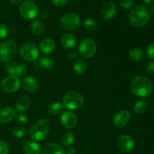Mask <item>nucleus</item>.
Segmentation results:
<instances>
[{
    "mask_svg": "<svg viewBox=\"0 0 154 154\" xmlns=\"http://www.w3.org/2000/svg\"><path fill=\"white\" fill-rule=\"evenodd\" d=\"M8 32V27L4 23H0V39L5 38L7 36Z\"/></svg>",
    "mask_w": 154,
    "mask_h": 154,
    "instance_id": "obj_38",
    "label": "nucleus"
},
{
    "mask_svg": "<svg viewBox=\"0 0 154 154\" xmlns=\"http://www.w3.org/2000/svg\"><path fill=\"white\" fill-rule=\"evenodd\" d=\"M144 71L147 74H153L154 72V62L148 61L144 66Z\"/></svg>",
    "mask_w": 154,
    "mask_h": 154,
    "instance_id": "obj_37",
    "label": "nucleus"
},
{
    "mask_svg": "<svg viewBox=\"0 0 154 154\" xmlns=\"http://www.w3.org/2000/svg\"><path fill=\"white\" fill-rule=\"evenodd\" d=\"M75 141L74 135L70 132H65L61 138V142L63 146L66 147H71Z\"/></svg>",
    "mask_w": 154,
    "mask_h": 154,
    "instance_id": "obj_28",
    "label": "nucleus"
},
{
    "mask_svg": "<svg viewBox=\"0 0 154 154\" xmlns=\"http://www.w3.org/2000/svg\"><path fill=\"white\" fill-rule=\"evenodd\" d=\"M131 119V114L129 111L123 110L114 115L113 118V123L117 128L125 127L129 123Z\"/></svg>",
    "mask_w": 154,
    "mask_h": 154,
    "instance_id": "obj_13",
    "label": "nucleus"
},
{
    "mask_svg": "<svg viewBox=\"0 0 154 154\" xmlns=\"http://www.w3.org/2000/svg\"><path fill=\"white\" fill-rule=\"evenodd\" d=\"M150 19L149 10L144 5L135 6L131 10L129 16V23L135 28H141L144 26Z\"/></svg>",
    "mask_w": 154,
    "mask_h": 154,
    "instance_id": "obj_2",
    "label": "nucleus"
},
{
    "mask_svg": "<svg viewBox=\"0 0 154 154\" xmlns=\"http://www.w3.org/2000/svg\"><path fill=\"white\" fill-rule=\"evenodd\" d=\"M84 100L81 93L75 91H69L63 97L64 107L71 111L80 109L84 105Z\"/></svg>",
    "mask_w": 154,
    "mask_h": 154,
    "instance_id": "obj_4",
    "label": "nucleus"
},
{
    "mask_svg": "<svg viewBox=\"0 0 154 154\" xmlns=\"http://www.w3.org/2000/svg\"><path fill=\"white\" fill-rule=\"evenodd\" d=\"M131 91L134 95L141 98L150 96L153 92V83L147 77L139 75L134 78L130 84Z\"/></svg>",
    "mask_w": 154,
    "mask_h": 154,
    "instance_id": "obj_1",
    "label": "nucleus"
},
{
    "mask_svg": "<svg viewBox=\"0 0 154 154\" xmlns=\"http://www.w3.org/2000/svg\"><path fill=\"white\" fill-rule=\"evenodd\" d=\"M22 87L29 93H35L38 89V83L32 76H27L23 79Z\"/></svg>",
    "mask_w": 154,
    "mask_h": 154,
    "instance_id": "obj_15",
    "label": "nucleus"
},
{
    "mask_svg": "<svg viewBox=\"0 0 154 154\" xmlns=\"http://www.w3.org/2000/svg\"><path fill=\"white\" fill-rule=\"evenodd\" d=\"M68 0H51V2L56 7H62L67 3Z\"/></svg>",
    "mask_w": 154,
    "mask_h": 154,
    "instance_id": "obj_39",
    "label": "nucleus"
},
{
    "mask_svg": "<svg viewBox=\"0 0 154 154\" xmlns=\"http://www.w3.org/2000/svg\"><path fill=\"white\" fill-rule=\"evenodd\" d=\"M30 99L27 96H23L20 97L15 104V108L19 112H23L26 111L30 106Z\"/></svg>",
    "mask_w": 154,
    "mask_h": 154,
    "instance_id": "obj_21",
    "label": "nucleus"
},
{
    "mask_svg": "<svg viewBox=\"0 0 154 154\" xmlns=\"http://www.w3.org/2000/svg\"><path fill=\"white\" fill-rule=\"evenodd\" d=\"M17 64L12 62H8L5 66V71L9 75H15Z\"/></svg>",
    "mask_w": 154,
    "mask_h": 154,
    "instance_id": "obj_32",
    "label": "nucleus"
},
{
    "mask_svg": "<svg viewBox=\"0 0 154 154\" xmlns=\"http://www.w3.org/2000/svg\"><path fill=\"white\" fill-rule=\"evenodd\" d=\"M135 4L134 0H120L119 5L123 9H129Z\"/></svg>",
    "mask_w": 154,
    "mask_h": 154,
    "instance_id": "obj_33",
    "label": "nucleus"
},
{
    "mask_svg": "<svg viewBox=\"0 0 154 154\" xmlns=\"http://www.w3.org/2000/svg\"><path fill=\"white\" fill-rule=\"evenodd\" d=\"M149 12H150V14L151 13L152 14H154V5L152 6V7L149 9Z\"/></svg>",
    "mask_w": 154,
    "mask_h": 154,
    "instance_id": "obj_44",
    "label": "nucleus"
},
{
    "mask_svg": "<svg viewBox=\"0 0 154 154\" xmlns=\"http://www.w3.org/2000/svg\"><path fill=\"white\" fill-rule=\"evenodd\" d=\"M38 63L42 68L45 69H51L54 66V60L51 57L48 55L42 56L39 58Z\"/></svg>",
    "mask_w": 154,
    "mask_h": 154,
    "instance_id": "obj_25",
    "label": "nucleus"
},
{
    "mask_svg": "<svg viewBox=\"0 0 154 154\" xmlns=\"http://www.w3.org/2000/svg\"><path fill=\"white\" fill-rule=\"evenodd\" d=\"M147 105H147V102L144 99L137 101L135 105H134L133 111L135 112V114L141 115V114H143L147 111Z\"/></svg>",
    "mask_w": 154,
    "mask_h": 154,
    "instance_id": "obj_26",
    "label": "nucleus"
},
{
    "mask_svg": "<svg viewBox=\"0 0 154 154\" xmlns=\"http://www.w3.org/2000/svg\"><path fill=\"white\" fill-rule=\"evenodd\" d=\"M32 32L36 36H39L45 31V24L41 20H35L31 24Z\"/></svg>",
    "mask_w": 154,
    "mask_h": 154,
    "instance_id": "obj_23",
    "label": "nucleus"
},
{
    "mask_svg": "<svg viewBox=\"0 0 154 154\" xmlns=\"http://www.w3.org/2000/svg\"><path fill=\"white\" fill-rule=\"evenodd\" d=\"M40 16L42 17V18H46L47 17H48V13H46V12L43 11V12H42V13H41Z\"/></svg>",
    "mask_w": 154,
    "mask_h": 154,
    "instance_id": "obj_43",
    "label": "nucleus"
},
{
    "mask_svg": "<svg viewBox=\"0 0 154 154\" xmlns=\"http://www.w3.org/2000/svg\"><path fill=\"white\" fill-rule=\"evenodd\" d=\"M97 49L96 43L91 38H84L80 43L78 54L84 59H89L95 55Z\"/></svg>",
    "mask_w": 154,
    "mask_h": 154,
    "instance_id": "obj_8",
    "label": "nucleus"
},
{
    "mask_svg": "<svg viewBox=\"0 0 154 154\" xmlns=\"http://www.w3.org/2000/svg\"><path fill=\"white\" fill-rule=\"evenodd\" d=\"M27 72V67L23 63H20L19 65H17L16 71H15V75L17 77L23 76L25 75Z\"/></svg>",
    "mask_w": 154,
    "mask_h": 154,
    "instance_id": "obj_31",
    "label": "nucleus"
},
{
    "mask_svg": "<svg viewBox=\"0 0 154 154\" xmlns=\"http://www.w3.org/2000/svg\"><path fill=\"white\" fill-rule=\"evenodd\" d=\"M60 24L65 29L74 31L81 26V20L77 14L69 12L62 16L60 19Z\"/></svg>",
    "mask_w": 154,
    "mask_h": 154,
    "instance_id": "obj_6",
    "label": "nucleus"
},
{
    "mask_svg": "<svg viewBox=\"0 0 154 154\" xmlns=\"http://www.w3.org/2000/svg\"><path fill=\"white\" fill-rule=\"evenodd\" d=\"M61 124L68 129H72L76 126L78 119L76 115L71 111H66L63 112L60 117Z\"/></svg>",
    "mask_w": 154,
    "mask_h": 154,
    "instance_id": "obj_12",
    "label": "nucleus"
},
{
    "mask_svg": "<svg viewBox=\"0 0 154 154\" xmlns=\"http://www.w3.org/2000/svg\"><path fill=\"white\" fill-rule=\"evenodd\" d=\"M144 53L141 48H135L129 51V57L132 61L135 63H139L141 62L144 59Z\"/></svg>",
    "mask_w": 154,
    "mask_h": 154,
    "instance_id": "obj_22",
    "label": "nucleus"
},
{
    "mask_svg": "<svg viewBox=\"0 0 154 154\" xmlns=\"http://www.w3.org/2000/svg\"><path fill=\"white\" fill-rule=\"evenodd\" d=\"M27 131L25 128L22 126H16L12 130V135L16 138H22L26 136Z\"/></svg>",
    "mask_w": 154,
    "mask_h": 154,
    "instance_id": "obj_30",
    "label": "nucleus"
},
{
    "mask_svg": "<svg viewBox=\"0 0 154 154\" xmlns=\"http://www.w3.org/2000/svg\"><path fill=\"white\" fill-rule=\"evenodd\" d=\"M20 55L26 61H35L39 57V49L35 44L26 43L20 47Z\"/></svg>",
    "mask_w": 154,
    "mask_h": 154,
    "instance_id": "obj_9",
    "label": "nucleus"
},
{
    "mask_svg": "<svg viewBox=\"0 0 154 154\" xmlns=\"http://www.w3.org/2000/svg\"><path fill=\"white\" fill-rule=\"evenodd\" d=\"M64 109V105L61 102H54L48 107V112L51 115H58L61 114Z\"/></svg>",
    "mask_w": 154,
    "mask_h": 154,
    "instance_id": "obj_27",
    "label": "nucleus"
},
{
    "mask_svg": "<svg viewBox=\"0 0 154 154\" xmlns=\"http://www.w3.org/2000/svg\"><path fill=\"white\" fill-rule=\"evenodd\" d=\"M143 1L147 5H151L154 3V0H143Z\"/></svg>",
    "mask_w": 154,
    "mask_h": 154,
    "instance_id": "obj_42",
    "label": "nucleus"
},
{
    "mask_svg": "<svg viewBox=\"0 0 154 154\" xmlns=\"http://www.w3.org/2000/svg\"><path fill=\"white\" fill-rule=\"evenodd\" d=\"M55 42L50 38H45L42 39V42L39 44V50L45 54H50L53 53L55 50Z\"/></svg>",
    "mask_w": 154,
    "mask_h": 154,
    "instance_id": "obj_17",
    "label": "nucleus"
},
{
    "mask_svg": "<svg viewBox=\"0 0 154 154\" xmlns=\"http://www.w3.org/2000/svg\"><path fill=\"white\" fill-rule=\"evenodd\" d=\"M9 2L14 5H17L22 2V0H9Z\"/></svg>",
    "mask_w": 154,
    "mask_h": 154,
    "instance_id": "obj_41",
    "label": "nucleus"
},
{
    "mask_svg": "<svg viewBox=\"0 0 154 154\" xmlns=\"http://www.w3.org/2000/svg\"><path fill=\"white\" fill-rule=\"evenodd\" d=\"M43 154H65V150L60 144L49 143L44 148Z\"/></svg>",
    "mask_w": 154,
    "mask_h": 154,
    "instance_id": "obj_19",
    "label": "nucleus"
},
{
    "mask_svg": "<svg viewBox=\"0 0 154 154\" xmlns=\"http://www.w3.org/2000/svg\"><path fill=\"white\" fill-rule=\"evenodd\" d=\"M49 129V122L46 119H41L30 127L29 135L34 141H43L48 136Z\"/></svg>",
    "mask_w": 154,
    "mask_h": 154,
    "instance_id": "obj_3",
    "label": "nucleus"
},
{
    "mask_svg": "<svg viewBox=\"0 0 154 154\" xmlns=\"http://www.w3.org/2000/svg\"><path fill=\"white\" fill-rule=\"evenodd\" d=\"M25 154H41V147L35 141H28L24 146Z\"/></svg>",
    "mask_w": 154,
    "mask_h": 154,
    "instance_id": "obj_20",
    "label": "nucleus"
},
{
    "mask_svg": "<svg viewBox=\"0 0 154 154\" xmlns=\"http://www.w3.org/2000/svg\"><path fill=\"white\" fill-rule=\"evenodd\" d=\"M61 45L65 49H72L76 45V38L71 33L64 34L61 38Z\"/></svg>",
    "mask_w": 154,
    "mask_h": 154,
    "instance_id": "obj_18",
    "label": "nucleus"
},
{
    "mask_svg": "<svg viewBox=\"0 0 154 154\" xmlns=\"http://www.w3.org/2000/svg\"><path fill=\"white\" fill-rule=\"evenodd\" d=\"M83 25L84 27L87 30H90V31H93V30L96 29L97 28V21L96 20L93 18H87L84 20L83 23Z\"/></svg>",
    "mask_w": 154,
    "mask_h": 154,
    "instance_id": "obj_29",
    "label": "nucleus"
},
{
    "mask_svg": "<svg viewBox=\"0 0 154 154\" xmlns=\"http://www.w3.org/2000/svg\"><path fill=\"white\" fill-rule=\"evenodd\" d=\"M21 86L19 77L16 75H8L2 81L0 87L2 90L8 93H13L17 91Z\"/></svg>",
    "mask_w": 154,
    "mask_h": 154,
    "instance_id": "obj_10",
    "label": "nucleus"
},
{
    "mask_svg": "<svg viewBox=\"0 0 154 154\" xmlns=\"http://www.w3.org/2000/svg\"><path fill=\"white\" fill-rule=\"evenodd\" d=\"M15 120L20 125H23L28 122V117L24 114H18L15 116Z\"/></svg>",
    "mask_w": 154,
    "mask_h": 154,
    "instance_id": "obj_34",
    "label": "nucleus"
},
{
    "mask_svg": "<svg viewBox=\"0 0 154 154\" xmlns=\"http://www.w3.org/2000/svg\"><path fill=\"white\" fill-rule=\"evenodd\" d=\"M17 48V44L13 40H7L0 43V61L10 62L16 55Z\"/></svg>",
    "mask_w": 154,
    "mask_h": 154,
    "instance_id": "obj_5",
    "label": "nucleus"
},
{
    "mask_svg": "<svg viewBox=\"0 0 154 154\" xmlns=\"http://www.w3.org/2000/svg\"><path fill=\"white\" fill-rule=\"evenodd\" d=\"M20 14L25 20H32L38 14V7L32 0H26L20 7Z\"/></svg>",
    "mask_w": 154,
    "mask_h": 154,
    "instance_id": "obj_7",
    "label": "nucleus"
},
{
    "mask_svg": "<svg viewBox=\"0 0 154 154\" xmlns=\"http://www.w3.org/2000/svg\"><path fill=\"white\" fill-rule=\"evenodd\" d=\"M75 153H76V149L73 147H67V149L65 150V154H75Z\"/></svg>",
    "mask_w": 154,
    "mask_h": 154,
    "instance_id": "obj_40",
    "label": "nucleus"
},
{
    "mask_svg": "<svg viewBox=\"0 0 154 154\" xmlns=\"http://www.w3.org/2000/svg\"><path fill=\"white\" fill-rule=\"evenodd\" d=\"M73 69L75 72L78 75H83L86 72L87 69V64L82 59H78L74 63Z\"/></svg>",
    "mask_w": 154,
    "mask_h": 154,
    "instance_id": "obj_24",
    "label": "nucleus"
},
{
    "mask_svg": "<svg viewBox=\"0 0 154 154\" xmlns=\"http://www.w3.org/2000/svg\"><path fill=\"white\" fill-rule=\"evenodd\" d=\"M146 55L150 60H154V42L150 44L146 49Z\"/></svg>",
    "mask_w": 154,
    "mask_h": 154,
    "instance_id": "obj_36",
    "label": "nucleus"
},
{
    "mask_svg": "<svg viewBox=\"0 0 154 154\" xmlns=\"http://www.w3.org/2000/svg\"><path fill=\"white\" fill-rule=\"evenodd\" d=\"M117 13V7L114 2H108L102 5L100 15L105 20H109L114 18Z\"/></svg>",
    "mask_w": 154,
    "mask_h": 154,
    "instance_id": "obj_14",
    "label": "nucleus"
},
{
    "mask_svg": "<svg viewBox=\"0 0 154 154\" xmlns=\"http://www.w3.org/2000/svg\"><path fill=\"white\" fill-rule=\"evenodd\" d=\"M16 116L14 109L11 107L6 106L0 110V123H7L11 121Z\"/></svg>",
    "mask_w": 154,
    "mask_h": 154,
    "instance_id": "obj_16",
    "label": "nucleus"
},
{
    "mask_svg": "<svg viewBox=\"0 0 154 154\" xmlns=\"http://www.w3.org/2000/svg\"><path fill=\"white\" fill-rule=\"evenodd\" d=\"M9 150L8 144L6 141L0 140V154H8Z\"/></svg>",
    "mask_w": 154,
    "mask_h": 154,
    "instance_id": "obj_35",
    "label": "nucleus"
},
{
    "mask_svg": "<svg viewBox=\"0 0 154 154\" xmlns=\"http://www.w3.org/2000/svg\"><path fill=\"white\" fill-rule=\"evenodd\" d=\"M117 147L123 153H130L135 148V141L129 135H123L118 138Z\"/></svg>",
    "mask_w": 154,
    "mask_h": 154,
    "instance_id": "obj_11",
    "label": "nucleus"
}]
</instances>
